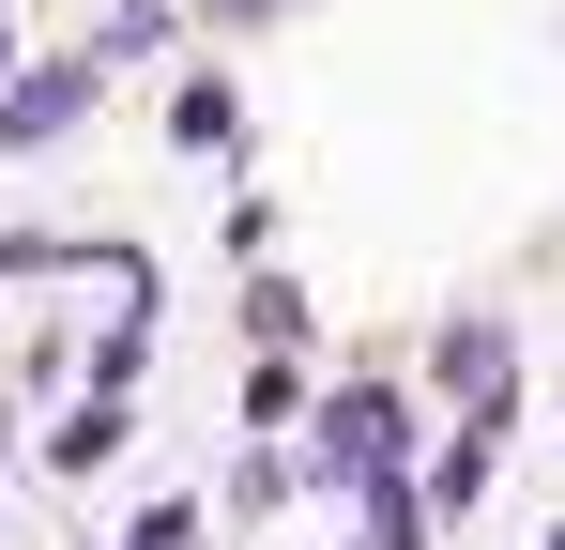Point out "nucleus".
<instances>
[{
	"label": "nucleus",
	"mask_w": 565,
	"mask_h": 550,
	"mask_svg": "<svg viewBox=\"0 0 565 550\" xmlns=\"http://www.w3.org/2000/svg\"><path fill=\"white\" fill-rule=\"evenodd\" d=\"M428 520H444V505H428L413 474H382V489H367V550H428Z\"/></svg>",
	"instance_id": "nucleus-4"
},
{
	"label": "nucleus",
	"mask_w": 565,
	"mask_h": 550,
	"mask_svg": "<svg viewBox=\"0 0 565 550\" xmlns=\"http://www.w3.org/2000/svg\"><path fill=\"white\" fill-rule=\"evenodd\" d=\"M245 429H260V458H276V429H306V382H290V367H260V382H245Z\"/></svg>",
	"instance_id": "nucleus-5"
},
{
	"label": "nucleus",
	"mask_w": 565,
	"mask_h": 550,
	"mask_svg": "<svg viewBox=\"0 0 565 550\" xmlns=\"http://www.w3.org/2000/svg\"><path fill=\"white\" fill-rule=\"evenodd\" d=\"M397 444H413V413H397V398H382V382H337V398H321V444H306V474H397Z\"/></svg>",
	"instance_id": "nucleus-1"
},
{
	"label": "nucleus",
	"mask_w": 565,
	"mask_h": 550,
	"mask_svg": "<svg viewBox=\"0 0 565 550\" xmlns=\"http://www.w3.org/2000/svg\"><path fill=\"white\" fill-rule=\"evenodd\" d=\"M199 536V505H153V520H122V550H184Z\"/></svg>",
	"instance_id": "nucleus-6"
},
{
	"label": "nucleus",
	"mask_w": 565,
	"mask_h": 550,
	"mask_svg": "<svg viewBox=\"0 0 565 550\" xmlns=\"http://www.w3.org/2000/svg\"><path fill=\"white\" fill-rule=\"evenodd\" d=\"M46 458H62V474H107V458H122V398H77V413L46 429Z\"/></svg>",
	"instance_id": "nucleus-3"
},
{
	"label": "nucleus",
	"mask_w": 565,
	"mask_h": 550,
	"mask_svg": "<svg viewBox=\"0 0 565 550\" xmlns=\"http://www.w3.org/2000/svg\"><path fill=\"white\" fill-rule=\"evenodd\" d=\"M93 92H107V62H46V77H15V92H0V138L31 154V138H62V123H77Z\"/></svg>",
	"instance_id": "nucleus-2"
}]
</instances>
